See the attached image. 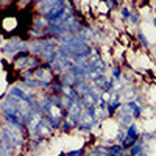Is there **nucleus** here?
Segmentation results:
<instances>
[{"label":"nucleus","mask_w":156,"mask_h":156,"mask_svg":"<svg viewBox=\"0 0 156 156\" xmlns=\"http://www.w3.org/2000/svg\"><path fill=\"white\" fill-rule=\"evenodd\" d=\"M100 97L97 95V92H94L92 87H89L87 90H84L83 94H80V105H83V108H90V106H97Z\"/></svg>","instance_id":"obj_1"},{"label":"nucleus","mask_w":156,"mask_h":156,"mask_svg":"<svg viewBox=\"0 0 156 156\" xmlns=\"http://www.w3.org/2000/svg\"><path fill=\"white\" fill-rule=\"evenodd\" d=\"M25 48H27V44H25V42H20V41H17V39H12V41H9L5 45V53H8V55H17L19 50L23 51Z\"/></svg>","instance_id":"obj_2"},{"label":"nucleus","mask_w":156,"mask_h":156,"mask_svg":"<svg viewBox=\"0 0 156 156\" xmlns=\"http://www.w3.org/2000/svg\"><path fill=\"white\" fill-rule=\"evenodd\" d=\"M95 123H97L95 117H94V115H90V114L86 111V112L81 114L80 122H78V126H80V129H84V131H87V129H90Z\"/></svg>","instance_id":"obj_3"},{"label":"nucleus","mask_w":156,"mask_h":156,"mask_svg":"<svg viewBox=\"0 0 156 156\" xmlns=\"http://www.w3.org/2000/svg\"><path fill=\"white\" fill-rule=\"evenodd\" d=\"M6 129H8V133H9V137L12 140V144H14V145H22V142H23V137L20 134V129L22 128L9 123V128H6Z\"/></svg>","instance_id":"obj_4"},{"label":"nucleus","mask_w":156,"mask_h":156,"mask_svg":"<svg viewBox=\"0 0 156 156\" xmlns=\"http://www.w3.org/2000/svg\"><path fill=\"white\" fill-rule=\"evenodd\" d=\"M66 0H44V8H42V12L45 16L51 14L55 9H58L61 5H64Z\"/></svg>","instance_id":"obj_5"},{"label":"nucleus","mask_w":156,"mask_h":156,"mask_svg":"<svg viewBox=\"0 0 156 156\" xmlns=\"http://www.w3.org/2000/svg\"><path fill=\"white\" fill-rule=\"evenodd\" d=\"M9 95H12V97H16V98H19V100L25 101L27 105H30V103H31V97L25 94L19 86H14V87H12V89L9 90Z\"/></svg>","instance_id":"obj_6"},{"label":"nucleus","mask_w":156,"mask_h":156,"mask_svg":"<svg viewBox=\"0 0 156 156\" xmlns=\"http://www.w3.org/2000/svg\"><path fill=\"white\" fill-rule=\"evenodd\" d=\"M94 83H95L98 87H101V89H105V90H106V89H108V83H109V81L106 80V76H105V75L95 73V75H94Z\"/></svg>","instance_id":"obj_7"},{"label":"nucleus","mask_w":156,"mask_h":156,"mask_svg":"<svg viewBox=\"0 0 156 156\" xmlns=\"http://www.w3.org/2000/svg\"><path fill=\"white\" fill-rule=\"evenodd\" d=\"M42 58L45 59V62H53V61H56V58H58V53H56V50L53 48V50H45V51H42Z\"/></svg>","instance_id":"obj_8"},{"label":"nucleus","mask_w":156,"mask_h":156,"mask_svg":"<svg viewBox=\"0 0 156 156\" xmlns=\"http://www.w3.org/2000/svg\"><path fill=\"white\" fill-rule=\"evenodd\" d=\"M142 150H144V142H142V140H136V144L131 147V148H129V156H137Z\"/></svg>","instance_id":"obj_9"},{"label":"nucleus","mask_w":156,"mask_h":156,"mask_svg":"<svg viewBox=\"0 0 156 156\" xmlns=\"http://www.w3.org/2000/svg\"><path fill=\"white\" fill-rule=\"evenodd\" d=\"M125 108H126V111H129V112L133 111V117H139V115H140V108L136 105V103H133V101L125 103Z\"/></svg>","instance_id":"obj_10"},{"label":"nucleus","mask_w":156,"mask_h":156,"mask_svg":"<svg viewBox=\"0 0 156 156\" xmlns=\"http://www.w3.org/2000/svg\"><path fill=\"white\" fill-rule=\"evenodd\" d=\"M108 151L112 154V156H125V148L122 145H112V147H108Z\"/></svg>","instance_id":"obj_11"},{"label":"nucleus","mask_w":156,"mask_h":156,"mask_svg":"<svg viewBox=\"0 0 156 156\" xmlns=\"http://www.w3.org/2000/svg\"><path fill=\"white\" fill-rule=\"evenodd\" d=\"M120 119V123L125 126V125H131V114H128V112H123V109L119 112V115H117Z\"/></svg>","instance_id":"obj_12"},{"label":"nucleus","mask_w":156,"mask_h":156,"mask_svg":"<svg viewBox=\"0 0 156 156\" xmlns=\"http://www.w3.org/2000/svg\"><path fill=\"white\" fill-rule=\"evenodd\" d=\"M126 136L128 137H131V139H134V140H137V137H139V133H137V129H136V125H128V128H126Z\"/></svg>","instance_id":"obj_13"},{"label":"nucleus","mask_w":156,"mask_h":156,"mask_svg":"<svg viewBox=\"0 0 156 156\" xmlns=\"http://www.w3.org/2000/svg\"><path fill=\"white\" fill-rule=\"evenodd\" d=\"M134 144H136V140L126 136V137L123 139V142H122V147H123V148H131V147H133Z\"/></svg>","instance_id":"obj_14"},{"label":"nucleus","mask_w":156,"mask_h":156,"mask_svg":"<svg viewBox=\"0 0 156 156\" xmlns=\"http://www.w3.org/2000/svg\"><path fill=\"white\" fill-rule=\"evenodd\" d=\"M83 148H80V150H70V151H67V156H83Z\"/></svg>","instance_id":"obj_15"},{"label":"nucleus","mask_w":156,"mask_h":156,"mask_svg":"<svg viewBox=\"0 0 156 156\" xmlns=\"http://www.w3.org/2000/svg\"><path fill=\"white\" fill-rule=\"evenodd\" d=\"M137 37H139V41H140V44H144L145 47L148 45V41H147V37H145L144 34H142V31H139V33H137Z\"/></svg>","instance_id":"obj_16"},{"label":"nucleus","mask_w":156,"mask_h":156,"mask_svg":"<svg viewBox=\"0 0 156 156\" xmlns=\"http://www.w3.org/2000/svg\"><path fill=\"white\" fill-rule=\"evenodd\" d=\"M126 136H125V133L123 131H120L119 134H117V140H119V142H123V139H125Z\"/></svg>","instance_id":"obj_17"},{"label":"nucleus","mask_w":156,"mask_h":156,"mask_svg":"<svg viewBox=\"0 0 156 156\" xmlns=\"http://www.w3.org/2000/svg\"><path fill=\"white\" fill-rule=\"evenodd\" d=\"M122 14H123L125 19H128V17H129V11H128L126 8H123V9H122Z\"/></svg>","instance_id":"obj_18"},{"label":"nucleus","mask_w":156,"mask_h":156,"mask_svg":"<svg viewBox=\"0 0 156 156\" xmlns=\"http://www.w3.org/2000/svg\"><path fill=\"white\" fill-rule=\"evenodd\" d=\"M101 98H103V100H105V101H108V98H109V94H108V92H105V94H103V95H101Z\"/></svg>","instance_id":"obj_19"},{"label":"nucleus","mask_w":156,"mask_h":156,"mask_svg":"<svg viewBox=\"0 0 156 156\" xmlns=\"http://www.w3.org/2000/svg\"><path fill=\"white\" fill-rule=\"evenodd\" d=\"M153 23H154V25H156V19H153Z\"/></svg>","instance_id":"obj_20"},{"label":"nucleus","mask_w":156,"mask_h":156,"mask_svg":"<svg viewBox=\"0 0 156 156\" xmlns=\"http://www.w3.org/2000/svg\"><path fill=\"white\" fill-rule=\"evenodd\" d=\"M0 45H2V37H0Z\"/></svg>","instance_id":"obj_21"},{"label":"nucleus","mask_w":156,"mask_h":156,"mask_svg":"<svg viewBox=\"0 0 156 156\" xmlns=\"http://www.w3.org/2000/svg\"><path fill=\"white\" fill-rule=\"evenodd\" d=\"M33 2H41V0H33Z\"/></svg>","instance_id":"obj_22"},{"label":"nucleus","mask_w":156,"mask_h":156,"mask_svg":"<svg viewBox=\"0 0 156 156\" xmlns=\"http://www.w3.org/2000/svg\"><path fill=\"white\" fill-rule=\"evenodd\" d=\"M154 51H156V45H154Z\"/></svg>","instance_id":"obj_23"}]
</instances>
